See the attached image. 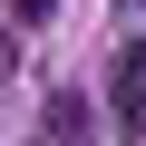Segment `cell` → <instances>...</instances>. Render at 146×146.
<instances>
[{
    "instance_id": "6da1fadb",
    "label": "cell",
    "mask_w": 146,
    "mask_h": 146,
    "mask_svg": "<svg viewBox=\"0 0 146 146\" xmlns=\"http://www.w3.org/2000/svg\"><path fill=\"white\" fill-rule=\"evenodd\" d=\"M117 117H127V127L146 136V39H136V49L117 58Z\"/></svg>"
},
{
    "instance_id": "3957f363",
    "label": "cell",
    "mask_w": 146,
    "mask_h": 146,
    "mask_svg": "<svg viewBox=\"0 0 146 146\" xmlns=\"http://www.w3.org/2000/svg\"><path fill=\"white\" fill-rule=\"evenodd\" d=\"M10 68H20V49H10V29H0V78H10Z\"/></svg>"
},
{
    "instance_id": "277c9868",
    "label": "cell",
    "mask_w": 146,
    "mask_h": 146,
    "mask_svg": "<svg viewBox=\"0 0 146 146\" xmlns=\"http://www.w3.org/2000/svg\"><path fill=\"white\" fill-rule=\"evenodd\" d=\"M49 10H58V0H20V20H49Z\"/></svg>"
},
{
    "instance_id": "7a4b0ae2",
    "label": "cell",
    "mask_w": 146,
    "mask_h": 146,
    "mask_svg": "<svg viewBox=\"0 0 146 146\" xmlns=\"http://www.w3.org/2000/svg\"><path fill=\"white\" fill-rule=\"evenodd\" d=\"M78 127H88V98H68V88H58V98H49V136H58V146H78Z\"/></svg>"
}]
</instances>
